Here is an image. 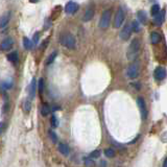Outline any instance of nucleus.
Wrapping results in <instances>:
<instances>
[{"instance_id": "obj_1", "label": "nucleus", "mask_w": 167, "mask_h": 167, "mask_svg": "<svg viewBox=\"0 0 167 167\" xmlns=\"http://www.w3.org/2000/svg\"><path fill=\"white\" fill-rule=\"evenodd\" d=\"M140 48H141V44H140L139 39H133L129 46V49L126 51V58L129 61H136L138 54H139Z\"/></svg>"}, {"instance_id": "obj_2", "label": "nucleus", "mask_w": 167, "mask_h": 167, "mask_svg": "<svg viewBox=\"0 0 167 167\" xmlns=\"http://www.w3.org/2000/svg\"><path fill=\"white\" fill-rule=\"evenodd\" d=\"M60 43L63 45V46L67 47L69 49H73L75 48V38L72 36L71 34H64L61 36L60 38Z\"/></svg>"}, {"instance_id": "obj_3", "label": "nucleus", "mask_w": 167, "mask_h": 167, "mask_svg": "<svg viewBox=\"0 0 167 167\" xmlns=\"http://www.w3.org/2000/svg\"><path fill=\"white\" fill-rule=\"evenodd\" d=\"M140 73V62L139 61H134L131 65L129 66V68L126 69V75L129 78L135 79L139 76Z\"/></svg>"}, {"instance_id": "obj_4", "label": "nucleus", "mask_w": 167, "mask_h": 167, "mask_svg": "<svg viewBox=\"0 0 167 167\" xmlns=\"http://www.w3.org/2000/svg\"><path fill=\"white\" fill-rule=\"evenodd\" d=\"M111 15H112V10H105L102 13L101 17L99 20V27L100 28H107L110 25V21H111Z\"/></svg>"}, {"instance_id": "obj_5", "label": "nucleus", "mask_w": 167, "mask_h": 167, "mask_svg": "<svg viewBox=\"0 0 167 167\" xmlns=\"http://www.w3.org/2000/svg\"><path fill=\"white\" fill-rule=\"evenodd\" d=\"M124 12L122 9H119L117 10L115 15V18H114V27L115 28H119L121 25H122L123 21H124Z\"/></svg>"}, {"instance_id": "obj_6", "label": "nucleus", "mask_w": 167, "mask_h": 167, "mask_svg": "<svg viewBox=\"0 0 167 167\" xmlns=\"http://www.w3.org/2000/svg\"><path fill=\"white\" fill-rule=\"evenodd\" d=\"M137 102H138V107H139V109H140V112H141L142 118L146 119V117H147V108H146L145 100L143 99L142 97H138Z\"/></svg>"}, {"instance_id": "obj_7", "label": "nucleus", "mask_w": 167, "mask_h": 167, "mask_svg": "<svg viewBox=\"0 0 167 167\" xmlns=\"http://www.w3.org/2000/svg\"><path fill=\"white\" fill-rule=\"evenodd\" d=\"M132 31L133 30H132L131 25H129V24L124 25V27L120 31V38L122 39V41H128L129 39V37H131Z\"/></svg>"}, {"instance_id": "obj_8", "label": "nucleus", "mask_w": 167, "mask_h": 167, "mask_svg": "<svg viewBox=\"0 0 167 167\" xmlns=\"http://www.w3.org/2000/svg\"><path fill=\"white\" fill-rule=\"evenodd\" d=\"M153 75H155V78L157 81H162V79L166 78V69L162 67V66H159V67L156 68Z\"/></svg>"}, {"instance_id": "obj_9", "label": "nucleus", "mask_w": 167, "mask_h": 167, "mask_svg": "<svg viewBox=\"0 0 167 167\" xmlns=\"http://www.w3.org/2000/svg\"><path fill=\"white\" fill-rule=\"evenodd\" d=\"M78 10V5L76 4L75 2H72V1L68 2L65 6V12L67 13V14H74Z\"/></svg>"}, {"instance_id": "obj_10", "label": "nucleus", "mask_w": 167, "mask_h": 167, "mask_svg": "<svg viewBox=\"0 0 167 167\" xmlns=\"http://www.w3.org/2000/svg\"><path fill=\"white\" fill-rule=\"evenodd\" d=\"M13 44H14V41H13L10 38H6L2 41V43L0 44V49L1 50H7L10 49L13 47Z\"/></svg>"}, {"instance_id": "obj_11", "label": "nucleus", "mask_w": 167, "mask_h": 167, "mask_svg": "<svg viewBox=\"0 0 167 167\" xmlns=\"http://www.w3.org/2000/svg\"><path fill=\"white\" fill-rule=\"evenodd\" d=\"M36 90H37V83L36 79H33L30 85V90H28V94H30V99H33L36 95Z\"/></svg>"}, {"instance_id": "obj_12", "label": "nucleus", "mask_w": 167, "mask_h": 167, "mask_svg": "<svg viewBox=\"0 0 167 167\" xmlns=\"http://www.w3.org/2000/svg\"><path fill=\"white\" fill-rule=\"evenodd\" d=\"M10 13H5V14L0 17V28H3L7 25V23L10 21Z\"/></svg>"}, {"instance_id": "obj_13", "label": "nucleus", "mask_w": 167, "mask_h": 167, "mask_svg": "<svg viewBox=\"0 0 167 167\" xmlns=\"http://www.w3.org/2000/svg\"><path fill=\"white\" fill-rule=\"evenodd\" d=\"M165 20V10H160V13L155 17V22L157 25H161Z\"/></svg>"}, {"instance_id": "obj_14", "label": "nucleus", "mask_w": 167, "mask_h": 167, "mask_svg": "<svg viewBox=\"0 0 167 167\" xmlns=\"http://www.w3.org/2000/svg\"><path fill=\"white\" fill-rule=\"evenodd\" d=\"M93 16H94V10H92V9L87 10L86 12L84 13L83 21L84 22H88V21H90L92 18H93Z\"/></svg>"}, {"instance_id": "obj_15", "label": "nucleus", "mask_w": 167, "mask_h": 167, "mask_svg": "<svg viewBox=\"0 0 167 167\" xmlns=\"http://www.w3.org/2000/svg\"><path fill=\"white\" fill-rule=\"evenodd\" d=\"M59 150L61 152V153H63L64 156H67V155H69V153H70L69 146L67 144H65V143H60V144H59Z\"/></svg>"}, {"instance_id": "obj_16", "label": "nucleus", "mask_w": 167, "mask_h": 167, "mask_svg": "<svg viewBox=\"0 0 167 167\" xmlns=\"http://www.w3.org/2000/svg\"><path fill=\"white\" fill-rule=\"evenodd\" d=\"M161 41V36L158 33H152L150 34V43L152 44H158Z\"/></svg>"}, {"instance_id": "obj_17", "label": "nucleus", "mask_w": 167, "mask_h": 167, "mask_svg": "<svg viewBox=\"0 0 167 167\" xmlns=\"http://www.w3.org/2000/svg\"><path fill=\"white\" fill-rule=\"evenodd\" d=\"M137 17H138V20H139L141 23H146L147 16L144 10H139V12L137 13Z\"/></svg>"}, {"instance_id": "obj_18", "label": "nucleus", "mask_w": 167, "mask_h": 167, "mask_svg": "<svg viewBox=\"0 0 167 167\" xmlns=\"http://www.w3.org/2000/svg\"><path fill=\"white\" fill-rule=\"evenodd\" d=\"M7 60L10 61V63H13V64H16V63H18V54L17 52H12V54H10L7 55Z\"/></svg>"}, {"instance_id": "obj_19", "label": "nucleus", "mask_w": 167, "mask_h": 167, "mask_svg": "<svg viewBox=\"0 0 167 167\" xmlns=\"http://www.w3.org/2000/svg\"><path fill=\"white\" fill-rule=\"evenodd\" d=\"M131 27H132V30L135 31V33H138V31H140V30H141L139 21H137V20H133V21H132Z\"/></svg>"}, {"instance_id": "obj_20", "label": "nucleus", "mask_w": 167, "mask_h": 167, "mask_svg": "<svg viewBox=\"0 0 167 167\" xmlns=\"http://www.w3.org/2000/svg\"><path fill=\"white\" fill-rule=\"evenodd\" d=\"M50 110H51V109H50L49 105H47V103H44V105H42V109H41V114L43 116H47L50 113Z\"/></svg>"}, {"instance_id": "obj_21", "label": "nucleus", "mask_w": 167, "mask_h": 167, "mask_svg": "<svg viewBox=\"0 0 167 167\" xmlns=\"http://www.w3.org/2000/svg\"><path fill=\"white\" fill-rule=\"evenodd\" d=\"M0 86H1L2 89L9 90V89H10L13 87V82L12 81H4V82H2Z\"/></svg>"}, {"instance_id": "obj_22", "label": "nucleus", "mask_w": 167, "mask_h": 167, "mask_svg": "<svg viewBox=\"0 0 167 167\" xmlns=\"http://www.w3.org/2000/svg\"><path fill=\"white\" fill-rule=\"evenodd\" d=\"M160 6H159L158 4H153L152 6V9H150V14H152L153 17H156L159 13H160Z\"/></svg>"}, {"instance_id": "obj_23", "label": "nucleus", "mask_w": 167, "mask_h": 167, "mask_svg": "<svg viewBox=\"0 0 167 167\" xmlns=\"http://www.w3.org/2000/svg\"><path fill=\"white\" fill-rule=\"evenodd\" d=\"M23 45H24V47L26 49H31V47H33V43H31L30 40L27 38L23 39Z\"/></svg>"}, {"instance_id": "obj_24", "label": "nucleus", "mask_w": 167, "mask_h": 167, "mask_svg": "<svg viewBox=\"0 0 167 167\" xmlns=\"http://www.w3.org/2000/svg\"><path fill=\"white\" fill-rule=\"evenodd\" d=\"M105 155L107 156L108 158H113L114 156H115V150H114L113 148H107V149L105 150Z\"/></svg>"}, {"instance_id": "obj_25", "label": "nucleus", "mask_w": 167, "mask_h": 167, "mask_svg": "<svg viewBox=\"0 0 167 167\" xmlns=\"http://www.w3.org/2000/svg\"><path fill=\"white\" fill-rule=\"evenodd\" d=\"M57 55H58V54H57L55 51H54V52H52V54L49 55L48 59H47V61H46V65H50V64H51V63L54 61L55 58H57Z\"/></svg>"}, {"instance_id": "obj_26", "label": "nucleus", "mask_w": 167, "mask_h": 167, "mask_svg": "<svg viewBox=\"0 0 167 167\" xmlns=\"http://www.w3.org/2000/svg\"><path fill=\"white\" fill-rule=\"evenodd\" d=\"M30 100H25L24 103H23V109H24V111H26V112H30Z\"/></svg>"}, {"instance_id": "obj_27", "label": "nucleus", "mask_w": 167, "mask_h": 167, "mask_svg": "<svg viewBox=\"0 0 167 167\" xmlns=\"http://www.w3.org/2000/svg\"><path fill=\"white\" fill-rule=\"evenodd\" d=\"M58 125H59V120H58V118L54 115L51 117V126L52 128H58Z\"/></svg>"}, {"instance_id": "obj_28", "label": "nucleus", "mask_w": 167, "mask_h": 167, "mask_svg": "<svg viewBox=\"0 0 167 167\" xmlns=\"http://www.w3.org/2000/svg\"><path fill=\"white\" fill-rule=\"evenodd\" d=\"M49 137H50V139L52 140V142H54V143H57V142H58V137H57V135H55L54 132L49 131Z\"/></svg>"}, {"instance_id": "obj_29", "label": "nucleus", "mask_w": 167, "mask_h": 167, "mask_svg": "<svg viewBox=\"0 0 167 167\" xmlns=\"http://www.w3.org/2000/svg\"><path fill=\"white\" fill-rule=\"evenodd\" d=\"M43 90H44V79L43 78H40V81H39V92L42 94Z\"/></svg>"}, {"instance_id": "obj_30", "label": "nucleus", "mask_w": 167, "mask_h": 167, "mask_svg": "<svg viewBox=\"0 0 167 167\" xmlns=\"http://www.w3.org/2000/svg\"><path fill=\"white\" fill-rule=\"evenodd\" d=\"M99 156H100V152H99V150H94V152L92 153L91 155H90V157L95 159V158H98Z\"/></svg>"}, {"instance_id": "obj_31", "label": "nucleus", "mask_w": 167, "mask_h": 167, "mask_svg": "<svg viewBox=\"0 0 167 167\" xmlns=\"http://www.w3.org/2000/svg\"><path fill=\"white\" fill-rule=\"evenodd\" d=\"M38 42H39V33H37V34L34 36V43L37 44Z\"/></svg>"}, {"instance_id": "obj_32", "label": "nucleus", "mask_w": 167, "mask_h": 167, "mask_svg": "<svg viewBox=\"0 0 167 167\" xmlns=\"http://www.w3.org/2000/svg\"><path fill=\"white\" fill-rule=\"evenodd\" d=\"M4 129H5V123H4V122H1V123H0V134H1L2 132L4 131Z\"/></svg>"}, {"instance_id": "obj_33", "label": "nucleus", "mask_w": 167, "mask_h": 167, "mask_svg": "<svg viewBox=\"0 0 167 167\" xmlns=\"http://www.w3.org/2000/svg\"><path fill=\"white\" fill-rule=\"evenodd\" d=\"M163 167H167V158L165 159V161H164V163H163Z\"/></svg>"}, {"instance_id": "obj_34", "label": "nucleus", "mask_w": 167, "mask_h": 167, "mask_svg": "<svg viewBox=\"0 0 167 167\" xmlns=\"http://www.w3.org/2000/svg\"><path fill=\"white\" fill-rule=\"evenodd\" d=\"M30 2H33V3H36V2H38L39 0H30Z\"/></svg>"}]
</instances>
